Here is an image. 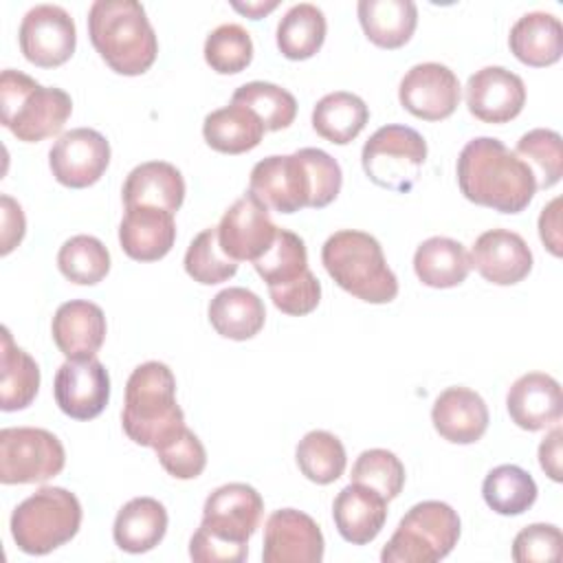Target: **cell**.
Wrapping results in <instances>:
<instances>
[{
  "mask_svg": "<svg viewBox=\"0 0 563 563\" xmlns=\"http://www.w3.org/2000/svg\"><path fill=\"white\" fill-rule=\"evenodd\" d=\"M339 163L319 147H301L286 156H266L251 169L249 191L268 209L295 213L299 209H323L341 191Z\"/></svg>",
  "mask_w": 563,
  "mask_h": 563,
  "instance_id": "1",
  "label": "cell"
},
{
  "mask_svg": "<svg viewBox=\"0 0 563 563\" xmlns=\"http://www.w3.org/2000/svg\"><path fill=\"white\" fill-rule=\"evenodd\" d=\"M457 185L466 200L499 213L523 211L537 194L530 167L493 136L471 139L462 147Z\"/></svg>",
  "mask_w": 563,
  "mask_h": 563,
  "instance_id": "2",
  "label": "cell"
},
{
  "mask_svg": "<svg viewBox=\"0 0 563 563\" xmlns=\"http://www.w3.org/2000/svg\"><path fill=\"white\" fill-rule=\"evenodd\" d=\"M264 512L262 495L242 482L216 488L202 508V521L189 541L196 563H242L249 539L260 528Z\"/></svg>",
  "mask_w": 563,
  "mask_h": 563,
  "instance_id": "3",
  "label": "cell"
},
{
  "mask_svg": "<svg viewBox=\"0 0 563 563\" xmlns=\"http://www.w3.org/2000/svg\"><path fill=\"white\" fill-rule=\"evenodd\" d=\"M88 35L101 59L119 75H143L156 62L158 40L143 4L136 0L92 2Z\"/></svg>",
  "mask_w": 563,
  "mask_h": 563,
  "instance_id": "4",
  "label": "cell"
},
{
  "mask_svg": "<svg viewBox=\"0 0 563 563\" xmlns=\"http://www.w3.org/2000/svg\"><path fill=\"white\" fill-rule=\"evenodd\" d=\"M121 424L134 444L150 449L185 427V413L176 402V378L165 363L147 361L130 374Z\"/></svg>",
  "mask_w": 563,
  "mask_h": 563,
  "instance_id": "5",
  "label": "cell"
},
{
  "mask_svg": "<svg viewBox=\"0 0 563 563\" xmlns=\"http://www.w3.org/2000/svg\"><path fill=\"white\" fill-rule=\"evenodd\" d=\"M328 275L350 295L367 303H389L398 295V279L387 266L383 246L365 231L332 233L321 249Z\"/></svg>",
  "mask_w": 563,
  "mask_h": 563,
  "instance_id": "6",
  "label": "cell"
},
{
  "mask_svg": "<svg viewBox=\"0 0 563 563\" xmlns=\"http://www.w3.org/2000/svg\"><path fill=\"white\" fill-rule=\"evenodd\" d=\"M73 112V99L62 88L37 84L7 68L0 75V121L18 141L37 143L62 132Z\"/></svg>",
  "mask_w": 563,
  "mask_h": 563,
  "instance_id": "7",
  "label": "cell"
},
{
  "mask_svg": "<svg viewBox=\"0 0 563 563\" xmlns=\"http://www.w3.org/2000/svg\"><path fill=\"white\" fill-rule=\"evenodd\" d=\"M81 526L79 499L62 486H44L11 515V537L26 554H48L68 543Z\"/></svg>",
  "mask_w": 563,
  "mask_h": 563,
  "instance_id": "8",
  "label": "cell"
},
{
  "mask_svg": "<svg viewBox=\"0 0 563 563\" xmlns=\"http://www.w3.org/2000/svg\"><path fill=\"white\" fill-rule=\"evenodd\" d=\"M253 266L266 282L277 310L303 317L319 306L321 284L308 268V251L297 233L279 229L273 246Z\"/></svg>",
  "mask_w": 563,
  "mask_h": 563,
  "instance_id": "9",
  "label": "cell"
},
{
  "mask_svg": "<svg viewBox=\"0 0 563 563\" xmlns=\"http://www.w3.org/2000/svg\"><path fill=\"white\" fill-rule=\"evenodd\" d=\"M460 539V517L444 501H420L407 510L380 552L383 563H435Z\"/></svg>",
  "mask_w": 563,
  "mask_h": 563,
  "instance_id": "10",
  "label": "cell"
},
{
  "mask_svg": "<svg viewBox=\"0 0 563 563\" xmlns=\"http://www.w3.org/2000/svg\"><path fill=\"white\" fill-rule=\"evenodd\" d=\"M427 141L409 125H383L363 145L361 165L367 178L389 191H409L422 172Z\"/></svg>",
  "mask_w": 563,
  "mask_h": 563,
  "instance_id": "11",
  "label": "cell"
},
{
  "mask_svg": "<svg viewBox=\"0 0 563 563\" xmlns=\"http://www.w3.org/2000/svg\"><path fill=\"white\" fill-rule=\"evenodd\" d=\"M66 451L57 435L37 427H7L0 431V482L40 484L62 473Z\"/></svg>",
  "mask_w": 563,
  "mask_h": 563,
  "instance_id": "12",
  "label": "cell"
},
{
  "mask_svg": "<svg viewBox=\"0 0 563 563\" xmlns=\"http://www.w3.org/2000/svg\"><path fill=\"white\" fill-rule=\"evenodd\" d=\"M22 55L40 68L66 64L77 46V29L70 13L57 4H37L22 18L20 31Z\"/></svg>",
  "mask_w": 563,
  "mask_h": 563,
  "instance_id": "13",
  "label": "cell"
},
{
  "mask_svg": "<svg viewBox=\"0 0 563 563\" xmlns=\"http://www.w3.org/2000/svg\"><path fill=\"white\" fill-rule=\"evenodd\" d=\"M218 244L233 262H255L275 242L279 227L268 216V207L251 191L240 196L220 218Z\"/></svg>",
  "mask_w": 563,
  "mask_h": 563,
  "instance_id": "14",
  "label": "cell"
},
{
  "mask_svg": "<svg viewBox=\"0 0 563 563\" xmlns=\"http://www.w3.org/2000/svg\"><path fill=\"white\" fill-rule=\"evenodd\" d=\"M48 165L59 185L70 189L90 187L110 165V143L92 128H75L53 143Z\"/></svg>",
  "mask_w": 563,
  "mask_h": 563,
  "instance_id": "15",
  "label": "cell"
},
{
  "mask_svg": "<svg viewBox=\"0 0 563 563\" xmlns=\"http://www.w3.org/2000/svg\"><path fill=\"white\" fill-rule=\"evenodd\" d=\"M398 99L409 114L422 121H442L449 119L460 103V81L444 64H416L400 79Z\"/></svg>",
  "mask_w": 563,
  "mask_h": 563,
  "instance_id": "16",
  "label": "cell"
},
{
  "mask_svg": "<svg viewBox=\"0 0 563 563\" xmlns=\"http://www.w3.org/2000/svg\"><path fill=\"white\" fill-rule=\"evenodd\" d=\"M57 407L75 420L97 418L110 400V376L101 361L68 358L59 365L53 383Z\"/></svg>",
  "mask_w": 563,
  "mask_h": 563,
  "instance_id": "17",
  "label": "cell"
},
{
  "mask_svg": "<svg viewBox=\"0 0 563 563\" xmlns=\"http://www.w3.org/2000/svg\"><path fill=\"white\" fill-rule=\"evenodd\" d=\"M323 534L317 521L295 508L275 510L264 526V563H319Z\"/></svg>",
  "mask_w": 563,
  "mask_h": 563,
  "instance_id": "18",
  "label": "cell"
},
{
  "mask_svg": "<svg viewBox=\"0 0 563 563\" xmlns=\"http://www.w3.org/2000/svg\"><path fill=\"white\" fill-rule=\"evenodd\" d=\"M468 112L484 123H508L526 106V86L504 66H486L473 73L464 88Z\"/></svg>",
  "mask_w": 563,
  "mask_h": 563,
  "instance_id": "19",
  "label": "cell"
},
{
  "mask_svg": "<svg viewBox=\"0 0 563 563\" xmlns=\"http://www.w3.org/2000/svg\"><path fill=\"white\" fill-rule=\"evenodd\" d=\"M471 266L495 286H512L532 271V251L526 240L508 229L484 231L471 251Z\"/></svg>",
  "mask_w": 563,
  "mask_h": 563,
  "instance_id": "20",
  "label": "cell"
},
{
  "mask_svg": "<svg viewBox=\"0 0 563 563\" xmlns=\"http://www.w3.org/2000/svg\"><path fill=\"white\" fill-rule=\"evenodd\" d=\"M506 409L519 429L541 431L552 427L563 413L561 385L550 374L528 372L510 385Z\"/></svg>",
  "mask_w": 563,
  "mask_h": 563,
  "instance_id": "21",
  "label": "cell"
},
{
  "mask_svg": "<svg viewBox=\"0 0 563 563\" xmlns=\"http://www.w3.org/2000/svg\"><path fill=\"white\" fill-rule=\"evenodd\" d=\"M119 242L128 257L136 262H156L165 257L176 242L174 213L158 207H125L119 224Z\"/></svg>",
  "mask_w": 563,
  "mask_h": 563,
  "instance_id": "22",
  "label": "cell"
},
{
  "mask_svg": "<svg viewBox=\"0 0 563 563\" xmlns=\"http://www.w3.org/2000/svg\"><path fill=\"white\" fill-rule=\"evenodd\" d=\"M106 314L86 299L62 303L53 317V341L66 358H92L106 341Z\"/></svg>",
  "mask_w": 563,
  "mask_h": 563,
  "instance_id": "23",
  "label": "cell"
},
{
  "mask_svg": "<svg viewBox=\"0 0 563 563\" xmlns=\"http://www.w3.org/2000/svg\"><path fill=\"white\" fill-rule=\"evenodd\" d=\"M433 429L451 444H473L488 429V407L468 387L444 389L431 409Z\"/></svg>",
  "mask_w": 563,
  "mask_h": 563,
  "instance_id": "24",
  "label": "cell"
},
{
  "mask_svg": "<svg viewBox=\"0 0 563 563\" xmlns=\"http://www.w3.org/2000/svg\"><path fill=\"white\" fill-rule=\"evenodd\" d=\"M339 534L352 545H365L378 537L387 521V499L363 484L345 486L332 504Z\"/></svg>",
  "mask_w": 563,
  "mask_h": 563,
  "instance_id": "25",
  "label": "cell"
},
{
  "mask_svg": "<svg viewBox=\"0 0 563 563\" xmlns=\"http://www.w3.org/2000/svg\"><path fill=\"white\" fill-rule=\"evenodd\" d=\"M185 200L183 174L165 161H147L136 165L123 183L125 207H158L176 213Z\"/></svg>",
  "mask_w": 563,
  "mask_h": 563,
  "instance_id": "26",
  "label": "cell"
},
{
  "mask_svg": "<svg viewBox=\"0 0 563 563\" xmlns=\"http://www.w3.org/2000/svg\"><path fill=\"white\" fill-rule=\"evenodd\" d=\"M512 55L532 68H545L563 55V26L556 15L532 11L521 15L508 35Z\"/></svg>",
  "mask_w": 563,
  "mask_h": 563,
  "instance_id": "27",
  "label": "cell"
},
{
  "mask_svg": "<svg viewBox=\"0 0 563 563\" xmlns=\"http://www.w3.org/2000/svg\"><path fill=\"white\" fill-rule=\"evenodd\" d=\"M167 532V510L154 497L130 499L114 519V543L130 554H143L156 548Z\"/></svg>",
  "mask_w": 563,
  "mask_h": 563,
  "instance_id": "28",
  "label": "cell"
},
{
  "mask_svg": "<svg viewBox=\"0 0 563 563\" xmlns=\"http://www.w3.org/2000/svg\"><path fill=\"white\" fill-rule=\"evenodd\" d=\"M209 323L231 341L253 339L266 321L264 301L249 288L231 286L220 290L209 303Z\"/></svg>",
  "mask_w": 563,
  "mask_h": 563,
  "instance_id": "29",
  "label": "cell"
},
{
  "mask_svg": "<svg viewBox=\"0 0 563 563\" xmlns=\"http://www.w3.org/2000/svg\"><path fill=\"white\" fill-rule=\"evenodd\" d=\"M356 11L367 40L387 51L405 46L418 24V9L411 0H361Z\"/></svg>",
  "mask_w": 563,
  "mask_h": 563,
  "instance_id": "30",
  "label": "cell"
},
{
  "mask_svg": "<svg viewBox=\"0 0 563 563\" xmlns=\"http://www.w3.org/2000/svg\"><path fill=\"white\" fill-rule=\"evenodd\" d=\"M471 268L468 251L451 238H429L413 253V271L429 288H455L468 277Z\"/></svg>",
  "mask_w": 563,
  "mask_h": 563,
  "instance_id": "31",
  "label": "cell"
},
{
  "mask_svg": "<svg viewBox=\"0 0 563 563\" xmlns=\"http://www.w3.org/2000/svg\"><path fill=\"white\" fill-rule=\"evenodd\" d=\"M264 125L255 112L244 106L229 103L209 112L202 121L207 145L220 154H244L262 143Z\"/></svg>",
  "mask_w": 563,
  "mask_h": 563,
  "instance_id": "32",
  "label": "cell"
},
{
  "mask_svg": "<svg viewBox=\"0 0 563 563\" xmlns=\"http://www.w3.org/2000/svg\"><path fill=\"white\" fill-rule=\"evenodd\" d=\"M40 389V367L29 352L13 343L9 328H2L0 347V409H26Z\"/></svg>",
  "mask_w": 563,
  "mask_h": 563,
  "instance_id": "33",
  "label": "cell"
},
{
  "mask_svg": "<svg viewBox=\"0 0 563 563\" xmlns=\"http://www.w3.org/2000/svg\"><path fill=\"white\" fill-rule=\"evenodd\" d=\"M367 119L369 108L365 101L358 95L345 90L321 97L312 108L314 132L334 145L352 143L367 125Z\"/></svg>",
  "mask_w": 563,
  "mask_h": 563,
  "instance_id": "34",
  "label": "cell"
},
{
  "mask_svg": "<svg viewBox=\"0 0 563 563\" xmlns=\"http://www.w3.org/2000/svg\"><path fill=\"white\" fill-rule=\"evenodd\" d=\"M325 31L323 11L317 4L299 2L290 7L277 24V48L286 59H310L323 46Z\"/></svg>",
  "mask_w": 563,
  "mask_h": 563,
  "instance_id": "35",
  "label": "cell"
},
{
  "mask_svg": "<svg viewBox=\"0 0 563 563\" xmlns=\"http://www.w3.org/2000/svg\"><path fill=\"white\" fill-rule=\"evenodd\" d=\"M537 484L528 471L515 464L495 466L482 484V497L497 515L515 517L537 501Z\"/></svg>",
  "mask_w": 563,
  "mask_h": 563,
  "instance_id": "36",
  "label": "cell"
},
{
  "mask_svg": "<svg viewBox=\"0 0 563 563\" xmlns=\"http://www.w3.org/2000/svg\"><path fill=\"white\" fill-rule=\"evenodd\" d=\"M295 460L301 475L321 486L336 482L347 464L341 440L323 429L308 431L299 440L295 449Z\"/></svg>",
  "mask_w": 563,
  "mask_h": 563,
  "instance_id": "37",
  "label": "cell"
},
{
  "mask_svg": "<svg viewBox=\"0 0 563 563\" xmlns=\"http://www.w3.org/2000/svg\"><path fill=\"white\" fill-rule=\"evenodd\" d=\"M231 103L244 106L251 112L257 114L266 132H277L288 128L297 117V101L295 97L271 81H249L242 84L233 97Z\"/></svg>",
  "mask_w": 563,
  "mask_h": 563,
  "instance_id": "38",
  "label": "cell"
},
{
  "mask_svg": "<svg viewBox=\"0 0 563 563\" xmlns=\"http://www.w3.org/2000/svg\"><path fill=\"white\" fill-rule=\"evenodd\" d=\"M62 275L79 286L99 284L110 271V253L101 240L92 235H73L57 253Z\"/></svg>",
  "mask_w": 563,
  "mask_h": 563,
  "instance_id": "39",
  "label": "cell"
},
{
  "mask_svg": "<svg viewBox=\"0 0 563 563\" xmlns=\"http://www.w3.org/2000/svg\"><path fill=\"white\" fill-rule=\"evenodd\" d=\"M515 154L530 167L537 189L554 187L563 176V143L554 130L537 128L526 132L515 147Z\"/></svg>",
  "mask_w": 563,
  "mask_h": 563,
  "instance_id": "40",
  "label": "cell"
},
{
  "mask_svg": "<svg viewBox=\"0 0 563 563\" xmlns=\"http://www.w3.org/2000/svg\"><path fill=\"white\" fill-rule=\"evenodd\" d=\"M185 271L187 275L202 284V286H213L231 279L238 273V262L227 257L218 244V229L209 227L200 231L187 253H185Z\"/></svg>",
  "mask_w": 563,
  "mask_h": 563,
  "instance_id": "41",
  "label": "cell"
},
{
  "mask_svg": "<svg viewBox=\"0 0 563 563\" xmlns=\"http://www.w3.org/2000/svg\"><path fill=\"white\" fill-rule=\"evenodd\" d=\"M205 62L220 75L242 73L253 59V40L240 24H220L205 40Z\"/></svg>",
  "mask_w": 563,
  "mask_h": 563,
  "instance_id": "42",
  "label": "cell"
},
{
  "mask_svg": "<svg viewBox=\"0 0 563 563\" xmlns=\"http://www.w3.org/2000/svg\"><path fill=\"white\" fill-rule=\"evenodd\" d=\"M350 477L354 484H363L389 501L396 499L405 486V466L396 453L387 449H367L356 457Z\"/></svg>",
  "mask_w": 563,
  "mask_h": 563,
  "instance_id": "43",
  "label": "cell"
},
{
  "mask_svg": "<svg viewBox=\"0 0 563 563\" xmlns=\"http://www.w3.org/2000/svg\"><path fill=\"white\" fill-rule=\"evenodd\" d=\"M154 451L161 466L176 479H194L207 466V451L198 435L187 427H183Z\"/></svg>",
  "mask_w": 563,
  "mask_h": 563,
  "instance_id": "44",
  "label": "cell"
},
{
  "mask_svg": "<svg viewBox=\"0 0 563 563\" xmlns=\"http://www.w3.org/2000/svg\"><path fill=\"white\" fill-rule=\"evenodd\" d=\"M563 537L552 523H530L517 532L512 541V559L517 563L559 561Z\"/></svg>",
  "mask_w": 563,
  "mask_h": 563,
  "instance_id": "45",
  "label": "cell"
},
{
  "mask_svg": "<svg viewBox=\"0 0 563 563\" xmlns=\"http://www.w3.org/2000/svg\"><path fill=\"white\" fill-rule=\"evenodd\" d=\"M0 211H2V255H9L24 238L26 220L22 207L7 194L0 196Z\"/></svg>",
  "mask_w": 563,
  "mask_h": 563,
  "instance_id": "46",
  "label": "cell"
},
{
  "mask_svg": "<svg viewBox=\"0 0 563 563\" xmlns=\"http://www.w3.org/2000/svg\"><path fill=\"white\" fill-rule=\"evenodd\" d=\"M561 198L550 200L539 216V238L545 244V249L554 255L561 257Z\"/></svg>",
  "mask_w": 563,
  "mask_h": 563,
  "instance_id": "47",
  "label": "cell"
},
{
  "mask_svg": "<svg viewBox=\"0 0 563 563\" xmlns=\"http://www.w3.org/2000/svg\"><path fill=\"white\" fill-rule=\"evenodd\" d=\"M561 438L563 429L556 424L539 444V464L552 482H561Z\"/></svg>",
  "mask_w": 563,
  "mask_h": 563,
  "instance_id": "48",
  "label": "cell"
},
{
  "mask_svg": "<svg viewBox=\"0 0 563 563\" xmlns=\"http://www.w3.org/2000/svg\"><path fill=\"white\" fill-rule=\"evenodd\" d=\"M231 7L244 15H249L251 20H260L264 18L266 13H271L273 9H277V0H271V2H231Z\"/></svg>",
  "mask_w": 563,
  "mask_h": 563,
  "instance_id": "49",
  "label": "cell"
}]
</instances>
